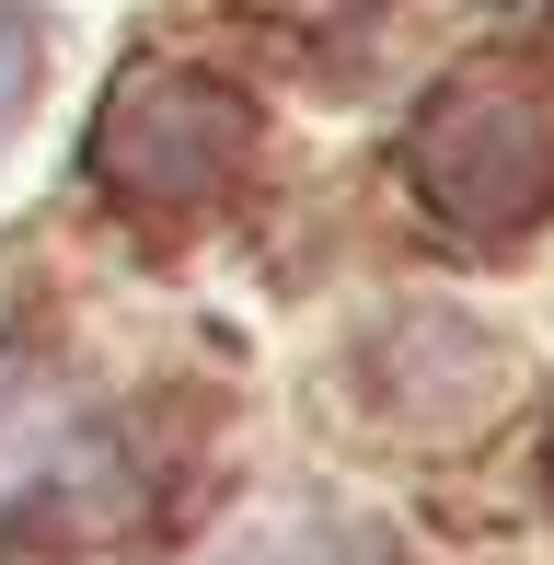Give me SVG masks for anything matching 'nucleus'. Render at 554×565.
<instances>
[{
	"label": "nucleus",
	"instance_id": "3",
	"mask_svg": "<svg viewBox=\"0 0 554 565\" xmlns=\"http://www.w3.org/2000/svg\"><path fill=\"white\" fill-rule=\"evenodd\" d=\"M23 82H35V23L0 0V127H12V105H23Z\"/></svg>",
	"mask_w": 554,
	"mask_h": 565
},
{
	"label": "nucleus",
	"instance_id": "1",
	"mask_svg": "<svg viewBox=\"0 0 554 565\" xmlns=\"http://www.w3.org/2000/svg\"><path fill=\"white\" fill-rule=\"evenodd\" d=\"M416 162H427V185L462 220L509 231V220H532V196H543V127H532V105H509V93H450V105L427 116Z\"/></svg>",
	"mask_w": 554,
	"mask_h": 565
},
{
	"label": "nucleus",
	"instance_id": "2",
	"mask_svg": "<svg viewBox=\"0 0 554 565\" xmlns=\"http://www.w3.org/2000/svg\"><path fill=\"white\" fill-rule=\"evenodd\" d=\"M243 150V116H232V93H209V82H139L128 105L105 116V173L116 185H139V196H209V173Z\"/></svg>",
	"mask_w": 554,
	"mask_h": 565
}]
</instances>
